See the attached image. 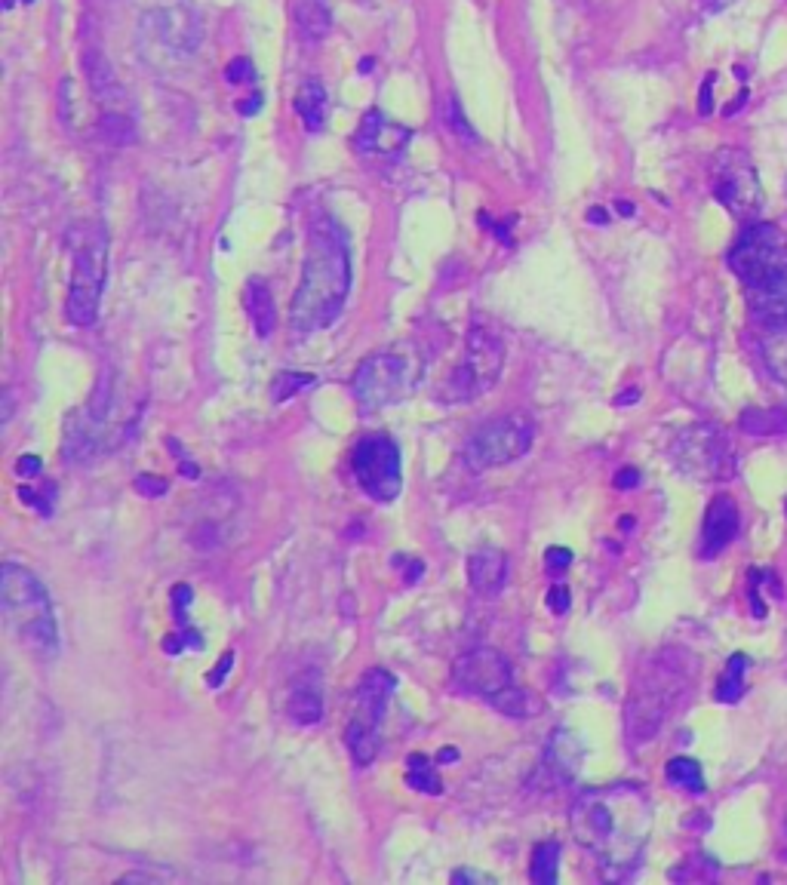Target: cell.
Here are the masks:
<instances>
[{"label": "cell", "instance_id": "cell-1", "mask_svg": "<svg viewBox=\"0 0 787 885\" xmlns=\"http://www.w3.org/2000/svg\"><path fill=\"white\" fill-rule=\"evenodd\" d=\"M572 839L606 879H621L640 861L652 833V803L637 784L591 787L569 809Z\"/></svg>", "mask_w": 787, "mask_h": 885}, {"label": "cell", "instance_id": "cell-2", "mask_svg": "<svg viewBox=\"0 0 787 885\" xmlns=\"http://www.w3.org/2000/svg\"><path fill=\"white\" fill-rule=\"evenodd\" d=\"M351 292V246L336 219H317L308 231L302 283L296 289L289 323L293 332L311 335L333 326Z\"/></svg>", "mask_w": 787, "mask_h": 885}, {"label": "cell", "instance_id": "cell-3", "mask_svg": "<svg viewBox=\"0 0 787 885\" xmlns=\"http://www.w3.org/2000/svg\"><path fill=\"white\" fill-rule=\"evenodd\" d=\"M698 661L686 649H661L637 673L625 707V729L634 744L652 741L686 704L695 686Z\"/></svg>", "mask_w": 787, "mask_h": 885}, {"label": "cell", "instance_id": "cell-4", "mask_svg": "<svg viewBox=\"0 0 787 885\" xmlns=\"http://www.w3.org/2000/svg\"><path fill=\"white\" fill-rule=\"evenodd\" d=\"M0 603H4L10 630L25 649L44 658H53L59 652V624L50 590L28 566H4V572H0Z\"/></svg>", "mask_w": 787, "mask_h": 885}, {"label": "cell", "instance_id": "cell-5", "mask_svg": "<svg viewBox=\"0 0 787 885\" xmlns=\"http://www.w3.org/2000/svg\"><path fill=\"white\" fill-rule=\"evenodd\" d=\"M71 243V286L65 314L74 326H93L99 320L102 292L108 277V231L102 222H77L68 231Z\"/></svg>", "mask_w": 787, "mask_h": 885}, {"label": "cell", "instance_id": "cell-6", "mask_svg": "<svg viewBox=\"0 0 787 885\" xmlns=\"http://www.w3.org/2000/svg\"><path fill=\"white\" fill-rule=\"evenodd\" d=\"M452 680L462 692L483 698L505 716H526V695L514 683L511 661L489 646H477L452 664Z\"/></svg>", "mask_w": 787, "mask_h": 885}, {"label": "cell", "instance_id": "cell-7", "mask_svg": "<svg viewBox=\"0 0 787 885\" xmlns=\"http://www.w3.org/2000/svg\"><path fill=\"white\" fill-rule=\"evenodd\" d=\"M422 382V363L406 351H379L354 372V400L360 412H379L406 400Z\"/></svg>", "mask_w": 787, "mask_h": 885}, {"label": "cell", "instance_id": "cell-8", "mask_svg": "<svg viewBox=\"0 0 787 885\" xmlns=\"http://www.w3.org/2000/svg\"><path fill=\"white\" fill-rule=\"evenodd\" d=\"M394 689H397V680L382 667H372L369 673H363V680L357 683L354 713H351V720L345 726V744H348V753H351V760L357 766L376 763L379 747H382L385 710H388V701H391Z\"/></svg>", "mask_w": 787, "mask_h": 885}, {"label": "cell", "instance_id": "cell-9", "mask_svg": "<svg viewBox=\"0 0 787 885\" xmlns=\"http://www.w3.org/2000/svg\"><path fill=\"white\" fill-rule=\"evenodd\" d=\"M729 268L748 292L787 280V237L769 222H748L729 249Z\"/></svg>", "mask_w": 787, "mask_h": 885}, {"label": "cell", "instance_id": "cell-10", "mask_svg": "<svg viewBox=\"0 0 787 885\" xmlns=\"http://www.w3.org/2000/svg\"><path fill=\"white\" fill-rule=\"evenodd\" d=\"M505 366V339L499 326L486 320H474L468 339H465V357L452 369L449 394L452 400L468 403L483 397L495 382H499Z\"/></svg>", "mask_w": 787, "mask_h": 885}, {"label": "cell", "instance_id": "cell-11", "mask_svg": "<svg viewBox=\"0 0 787 885\" xmlns=\"http://www.w3.org/2000/svg\"><path fill=\"white\" fill-rule=\"evenodd\" d=\"M535 440V421L523 412H508L489 418L465 443V465L474 474L505 468L511 461L523 458Z\"/></svg>", "mask_w": 787, "mask_h": 885}, {"label": "cell", "instance_id": "cell-12", "mask_svg": "<svg viewBox=\"0 0 787 885\" xmlns=\"http://www.w3.org/2000/svg\"><path fill=\"white\" fill-rule=\"evenodd\" d=\"M677 468L701 483H723L735 477L732 440L717 425H692L674 440Z\"/></svg>", "mask_w": 787, "mask_h": 885}, {"label": "cell", "instance_id": "cell-13", "mask_svg": "<svg viewBox=\"0 0 787 885\" xmlns=\"http://www.w3.org/2000/svg\"><path fill=\"white\" fill-rule=\"evenodd\" d=\"M351 471L372 501H394L403 489L400 446L388 434H369L351 452Z\"/></svg>", "mask_w": 787, "mask_h": 885}, {"label": "cell", "instance_id": "cell-14", "mask_svg": "<svg viewBox=\"0 0 787 885\" xmlns=\"http://www.w3.org/2000/svg\"><path fill=\"white\" fill-rule=\"evenodd\" d=\"M714 194L741 222H757L763 209V188L754 163L738 148H723L714 160Z\"/></svg>", "mask_w": 787, "mask_h": 885}, {"label": "cell", "instance_id": "cell-15", "mask_svg": "<svg viewBox=\"0 0 787 885\" xmlns=\"http://www.w3.org/2000/svg\"><path fill=\"white\" fill-rule=\"evenodd\" d=\"M412 142V130L397 120H391L382 111H369L357 133H354V151L357 157L369 160V163H394L406 154Z\"/></svg>", "mask_w": 787, "mask_h": 885}, {"label": "cell", "instance_id": "cell-16", "mask_svg": "<svg viewBox=\"0 0 787 885\" xmlns=\"http://www.w3.org/2000/svg\"><path fill=\"white\" fill-rule=\"evenodd\" d=\"M738 529H741V517H738V508H735V501L729 498V495H717L711 504H708V511H704V523H701V557L704 560H714V557H720L726 547L735 541V535H738Z\"/></svg>", "mask_w": 787, "mask_h": 885}, {"label": "cell", "instance_id": "cell-17", "mask_svg": "<svg viewBox=\"0 0 787 885\" xmlns=\"http://www.w3.org/2000/svg\"><path fill=\"white\" fill-rule=\"evenodd\" d=\"M582 741H578L569 729H554L548 744H545V756H542V772L551 778V784H563L572 781L578 772V763H582Z\"/></svg>", "mask_w": 787, "mask_h": 885}, {"label": "cell", "instance_id": "cell-18", "mask_svg": "<svg viewBox=\"0 0 787 885\" xmlns=\"http://www.w3.org/2000/svg\"><path fill=\"white\" fill-rule=\"evenodd\" d=\"M468 581L480 597H499L508 584V557L495 547H483L468 557Z\"/></svg>", "mask_w": 787, "mask_h": 885}, {"label": "cell", "instance_id": "cell-19", "mask_svg": "<svg viewBox=\"0 0 787 885\" xmlns=\"http://www.w3.org/2000/svg\"><path fill=\"white\" fill-rule=\"evenodd\" d=\"M243 305H246V314H250L256 332L262 335V339H268L277 326V308H274V292L262 277H253L250 283H246Z\"/></svg>", "mask_w": 787, "mask_h": 885}, {"label": "cell", "instance_id": "cell-20", "mask_svg": "<svg viewBox=\"0 0 787 885\" xmlns=\"http://www.w3.org/2000/svg\"><path fill=\"white\" fill-rule=\"evenodd\" d=\"M293 22L299 37L308 44H320L333 31V13H329L326 0H293Z\"/></svg>", "mask_w": 787, "mask_h": 885}, {"label": "cell", "instance_id": "cell-21", "mask_svg": "<svg viewBox=\"0 0 787 885\" xmlns=\"http://www.w3.org/2000/svg\"><path fill=\"white\" fill-rule=\"evenodd\" d=\"M760 357L775 382L787 385V323L760 326Z\"/></svg>", "mask_w": 787, "mask_h": 885}, {"label": "cell", "instance_id": "cell-22", "mask_svg": "<svg viewBox=\"0 0 787 885\" xmlns=\"http://www.w3.org/2000/svg\"><path fill=\"white\" fill-rule=\"evenodd\" d=\"M748 305L757 320V326H772V323H787V280L772 283L766 289L748 292Z\"/></svg>", "mask_w": 787, "mask_h": 885}, {"label": "cell", "instance_id": "cell-23", "mask_svg": "<svg viewBox=\"0 0 787 885\" xmlns=\"http://www.w3.org/2000/svg\"><path fill=\"white\" fill-rule=\"evenodd\" d=\"M188 606H191V587L176 584L173 587V612H176V621H179V634H173L170 643H163V652H167V655H179L185 646L188 649H203L200 634L188 624Z\"/></svg>", "mask_w": 787, "mask_h": 885}, {"label": "cell", "instance_id": "cell-24", "mask_svg": "<svg viewBox=\"0 0 787 885\" xmlns=\"http://www.w3.org/2000/svg\"><path fill=\"white\" fill-rule=\"evenodd\" d=\"M296 114L302 117L305 130L308 133H320L326 126V114H329V99H326V90L323 83L317 80H305L299 93H296Z\"/></svg>", "mask_w": 787, "mask_h": 885}, {"label": "cell", "instance_id": "cell-25", "mask_svg": "<svg viewBox=\"0 0 787 885\" xmlns=\"http://www.w3.org/2000/svg\"><path fill=\"white\" fill-rule=\"evenodd\" d=\"M738 425L751 437H787V406L772 409H744Z\"/></svg>", "mask_w": 787, "mask_h": 885}, {"label": "cell", "instance_id": "cell-26", "mask_svg": "<svg viewBox=\"0 0 787 885\" xmlns=\"http://www.w3.org/2000/svg\"><path fill=\"white\" fill-rule=\"evenodd\" d=\"M748 667H751V658L744 655V652H735L732 658H729V664H726V670H723V677H720V686H717V701L720 704H735V701H741V695H744V677H748Z\"/></svg>", "mask_w": 787, "mask_h": 885}, {"label": "cell", "instance_id": "cell-27", "mask_svg": "<svg viewBox=\"0 0 787 885\" xmlns=\"http://www.w3.org/2000/svg\"><path fill=\"white\" fill-rule=\"evenodd\" d=\"M289 716L302 726H314L323 720V695L314 686H299L289 695Z\"/></svg>", "mask_w": 787, "mask_h": 885}, {"label": "cell", "instance_id": "cell-28", "mask_svg": "<svg viewBox=\"0 0 787 885\" xmlns=\"http://www.w3.org/2000/svg\"><path fill=\"white\" fill-rule=\"evenodd\" d=\"M406 784L412 790H422V793H431V796L443 793V784H440V778L434 772V763L422 753H412L406 760Z\"/></svg>", "mask_w": 787, "mask_h": 885}, {"label": "cell", "instance_id": "cell-29", "mask_svg": "<svg viewBox=\"0 0 787 885\" xmlns=\"http://www.w3.org/2000/svg\"><path fill=\"white\" fill-rule=\"evenodd\" d=\"M557 867H560V846L557 842H542L535 852H532V882H542V885H554L557 882Z\"/></svg>", "mask_w": 787, "mask_h": 885}, {"label": "cell", "instance_id": "cell-30", "mask_svg": "<svg viewBox=\"0 0 787 885\" xmlns=\"http://www.w3.org/2000/svg\"><path fill=\"white\" fill-rule=\"evenodd\" d=\"M668 781L689 790V793H701L704 790V775H701V766L695 760H689V756H674V760L668 763L665 769Z\"/></svg>", "mask_w": 787, "mask_h": 885}, {"label": "cell", "instance_id": "cell-31", "mask_svg": "<svg viewBox=\"0 0 787 885\" xmlns=\"http://www.w3.org/2000/svg\"><path fill=\"white\" fill-rule=\"evenodd\" d=\"M314 382H317V378L308 375V372H289V369H283V372L274 375V382H271V397H274L277 403H283V400H289V397L302 394L305 388H311Z\"/></svg>", "mask_w": 787, "mask_h": 885}, {"label": "cell", "instance_id": "cell-32", "mask_svg": "<svg viewBox=\"0 0 787 885\" xmlns=\"http://www.w3.org/2000/svg\"><path fill=\"white\" fill-rule=\"evenodd\" d=\"M446 117H449V126H452V130L459 133L465 142H468V139H471V142L477 139V136H474V130H471V123L465 120V114H462V108H459V102H455V99H449V102H446Z\"/></svg>", "mask_w": 787, "mask_h": 885}, {"label": "cell", "instance_id": "cell-33", "mask_svg": "<svg viewBox=\"0 0 787 885\" xmlns=\"http://www.w3.org/2000/svg\"><path fill=\"white\" fill-rule=\"evenodd\" d=\"M225 74H228V83H253L256 80V71H253L250 59H234Z\"/></svg>", "mask_w": 787, "mask_h": 885}, {"label": "cell", "instance_id": "cell-34", "mask_svg": "<svg viewBox=\"0 0 787 885\" xmlns=\"http://www.w3.org/2000/svg\"><path fill=\"white\" fill-rule=\"evenodd\" d=\"M545 563H548V572H566L569 563H572V551H566V547H551V551L545 554Z\"/></svg>", "mask_w": 787, "mask_h": 885}, {"label": "cell", "instance_id": "cell-35", "mask_svg": "<svg viewBox=\"0 0 787 885\" xmlns=\"http://www.w3.org/2000/svg\"><path fill=\"white\" fill-rule=\"evenodd\" d=\"M569 590L563 587V584H557V587H551V594H548V606H551V612H557V615H566V609H569Z\"/></svg>", "mask_w": 787, "mask_h": 885}, {"label": "cell", "instance_id": "cell-36", "mask_svg": "<svg viewBox=\"0 0 787 885\" xmlns=\"http://www.w3.org/2000/svg\"><path fill=\"white\" fill-rule=\"evenodd\" d=\"M452 882H486V885H489V882H495V879H492L489 873H477V870H455V873H452Z\"/></svg>", "mask_w": 787, "mask_h": 885}, {"label": "cell", "instance_id": "cell-37", "mask_svg": "<svg viewBox=\"0 0 787 885\" xmlns=\"http://www.w3.org/2000/svg\"><path fill=\"white\" fill-rule=\"evenodd\" d=\"M714 74H708V80H704V87H701V99H698V111L701 114H711V90H714Z\"/></svg>", "mask_w": 787, "mask_h": 885}, {"label": "cell", "instance_id": "cell-38", "mask_svg": "<svg viewBox=\"0 0 787 885\" xmlns=\"http://www.w3.org/2000/svg\"><path fill=\"white\" fill-rule=\"evenodd\" d=\"M231 661H234V652H228V655H225V658L219 661V667H216V670L210 673V680H206V683H210V686H219V680H225V677H228V670H231Z\"/></svg>", "mask_w": 787, "mask_h": 885}, {"label": "cell", "instance_id": "cell-39", "mask_svg": "<svg viewBox=\"0 0 787 885\" xmlns=\"http://www.w3.org/2000/svg\"><path fill=\"white\" fill-rule=\"evenodd\" d=\"M16 471H19L22 477H34V474L40 471V458H37V455L19 458V465H16Z\"/></svg>", "mask_w": 787, "mask_h": 885}, {"label": "cell", "instance_id": "cell-40", "mask_svg": "<svg viewBox=\"0 0 787 885\" xmlns=\"http://www.w3.org/2000/svg\"><path fill=\"white\" fill-rule=\"evenodd\" d=\"M259 108H262V96H259V93H253V96H250V102H240V108H237V111L250 117V114H256Z\"/></svg>", "mask_w": 787, "mask_h": 885}, {"label": "cell", "instance_id": "cell-41", "mask_svg": "<svg viewBox=\"0 0 787 885\" xmlns=\"http://www.w3.org/2000/svg\"><path fill=\"white\" fill-rule=\"evenodd\" d=\"M136 486H139V489H157L160 495L167 492V483H163V480H154V477H139Z\"/></svg>", "mask_w": 787, "mask_h": 885}, {"label": "cell", "instance_id": "cell-42", "mask_svg": "<svg viewBox=\"0 0 787 885\" xmlns=\"http://www.w3.org/2000/svg\"><path fill=\"white\" fill-rule=\"evenodd\" d=\"M637 483H640V474H637V471H625V474H618V477H615V486H621V489L637 486Z\"/></svg>", "mask_w": 787, "mask_h": 885}, {"label": "cell", "instance_id": "cell-43", "mask_svg": "<svg viewBox=\"0 0 787 885\" xmlns=\"http://www.w3.org/2000/svg\"><path fill=\"white\" fill-rule=\"evenodd\" d=\"M729 4V0H704V7H708L711 13H717V10H723Z\"/></svg>", "mask_w": 787, "mask_h": 885}, {"label": "cell", "instance_id": "cell-44", "mask_svg": "<svg viewBox=\"0 0 787 885\" xmlns=\"http://www.w3.org/2000/svg\"><path fill=\"white\" fill-rule=\"evenodd\" d=\"M25 4H34V0H25Z\"/></svg>", "mask_w": 787, "mask_h": 885}]
</instances>
